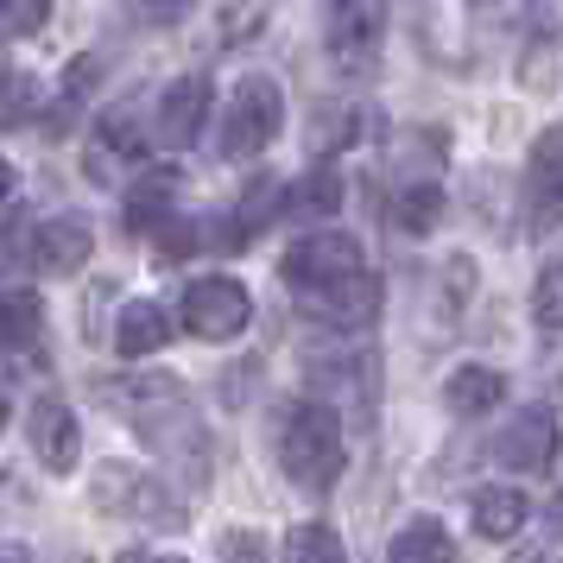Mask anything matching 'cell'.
Segmentation results:
<instances>
[{"mask_svg": "<svg viewBox=\"0 0 563 563\" xmlns=\"http://www.w3.org/2000/svg\"><path fill=\"white\" fill-rule=\"evenodd\" d=\"M279 462H285V475L305 487V494H330V487L342 482V462H349L335 411L317 406V399L291 411L285 431H279Z\"/></svg>", "mask_w": 563, "mask_h": 563, "instance_id": "6da1fadb", "label": "cell"}, {"mask_svg": "<svg viewBox=\"0 0 563 563\" xmlns=\"http://www.w3.org/2000/svg\"><path fill=\"white\" fill-rule=\"evenodd\" d=\"M285 128V96L273 77H247L234 89L229 121H222V153L229 158H254L260 146H273Z\"/></svg>", "mask_w": 563, "mask_h": 563, "instance_id": "7a4b0ae2", "label": "cell"}, {"mask_svg": "<svg viewBox=\"0 0 563 563\" xmlns=\"http://www.w3.org/2000/svg\"><path fill=\"white\" fill-rule=\"evenodd\" d=\"M279 273L305 298V291H323V285H342V279H355V273H367V254H361V241H349V234H305L285 254Z\"/></svg>", "mask_w": 563, "mask_h": 563, "instance_id": "3957f363", "label": "cell"}, {"mask_svg": "<svg viewBox=\"0 0 563 563\" xmlns=\"http://www.w3.org/2000/svg\"><path fill=\"white\" fill-rule=\"evenodd\" d=\"M254 323V298H247V285L234 279H197L184 291V330L203 335V342H229Z\"/></svg>", "mask_w": 563, "mask_h": 563, "instance_id": "277c9868", "label": "cell"}, {"mask_svg": "<svg viewBox=\"0 0 563 563\" xmlns=\"http://www.w3.org/2000/svg\"><path fill=\"white\" fill-rule=\"evenodd\" d=\"M494 456L507 462V468H519V475H544L558 462V418L544 406L512 411V424L494 437Z\"/></svg>", "mask_w": 563, "mask_h": 563, "instance_id": "5b68a950", "label": "cell"}, {"mask_svg": "<svg viewBox=\"0 0 563 563\" xmlns=\"http://www.w3.org/2000/svg\"><path fill=\"white\" fill-rule=\"evenodd\" d=\"M89 247H96V234H89L82 216H52V222H38L26 234L20 260H26L32 273H77L82 260H89Z\"/></svg>", "mask_w": 563, "mask_h": 563, "instance_id": "8992f818", "label": "cell"}, {"mask_svg": "<svg viewBox=\"0 0 563 563\" xmlns=\"http://www.w3.org/2000/svg\"><path fill=\"white\" fill-rule=\"evenodd\" d=\"M298 310H305V317H317V323H335V330L374 323V310H380V279H374V273H355V279H342V285L305 291V298H298Z\"/></svg>", "mask_w": 563, "mask_h": 563, "instance_id": "52a82bcc", "label": "cell"}, {"mask_svg": "<svg viewBox=\"0 0 563 563\" xmlns=\"http://www.w3.org/2000/svg\"><path fill=\"white\" fill-rule=\"evenodd\" d=\"M209 121V77H178L158 102V140L165 146H190Z\"/></svg>", "mask_w": 563, "mask_h": 563, "instance_id": "ba28073f", "label": "cell"}, {"mask_svg": "<svg viewBox=\"0 0 563 563\" xmlns=\"http://www.w3.org/2000/svg\"><path fill=\"white\" fill-rule=\"evenodd\" d=\"M32 450L45 456L52 475H70L77 468V418H70L64 399H38L32 406Z\"/></svg>", "mask_w": 563, "mask_h": 563, "instance_id": "9c48e42d", "label": "cell"}, {"mask_svg": "<svg viewBox=\"0 0 563 563\" xmlns=\"http://www.w3.org/2000/svg\"><path fill=\"white\" fill-rule=\"evenodd\" d=\"M468 512H475V532L494 538V544L519 538V532H526V519H532V507H526V494H519V487H475Z\"/></svg>", "mask_w": 563, "mask_h": 563, "instance_id": "30bf717a", "label": "cell"}, {"mask_svg": "<svg viewBox=\"0 0 563 563\" xmlns=\"http://www.w3.org/2000/svg\"><path fill=\"white\" fill-rule=\"evenodd\" d=\"M172 342V317L153 305V298H133L128 310H121V323H114V349L128 361H140V355H153V349H165Z\"/></svg>", "mask_w": 563, "mask_h": 563, "instance_id": "8fae6325", "label": "cell"}, {"mask_svg": "<svg viewBox=\"0 0 563 563\" xmlns=\"http://www.w3.org/2000/svg\"><path fill=\"white\" fill-rule=\"evenodd\" d=\"M374 0H330V45L342 64H355V57L374 52Z\"/></svg>", "mask_w": 563, "mask_h": 563, "instance_id": "7c38bea8", "label": "cell"}, {"mask_svg": "<svg viewBox=\"0 0 563 563\" xmlns=\"http://www.w3.org/2000/svg\"><path fill=\"white\" fill-rule=\"evenodd\" d=\"M38 330H45V305H38L32 291H7V298H0V355L32 349Z\"/></svg>", "mask_w": 563, "mask_h": 563, "instance_id": "4fadbf2b", "label": "cell"}, {"mask_svg": "<svg viewBox=\"0 0 563 563\" xmlns=\"http://www.w3.org/2000/svg\"><path fill=\"white\" fill-rule=\"evenodd\" d=\"M386 563H456V544H450V532L437 519H411L406 532L393 538Z\"/></svg>", "mask_w": 563, "mask_h": 563, "instance_id": "5bb4252c", "label": "cell"}, {"mask_svg": "<svg viewBox=\"0 0 563 563\" xmlns=\"http://www.w3.org/2000/svg\"><path fill=\"white\" fill-rule=\"evenodd\" d=\"M443 399H450V411L475 418V411H487L494 399H507V380H500L494 367H456L450 386H443Z\"/></svg>", "mask_w": 563, "mask_h": 563, "instance_id": "9a60e30c", "label": "cell"}, {"mask_svg": "<svg viewBox=\"0 0 563 563\" xmlns=\"http://www.w3.org/2000/svg\"><path fill=\"white\" fill-rule=\"evenodd\" d=\"M172 197H178V172H146L128 197V229H158L172 216Z\"/></svg>", "mask_w": 563, "mask_h": 563, "instance_id": "2e32d148", "label": "cell"}, {"mask_svg": "<svg viewBox=\"0 0 563 563\" xmlns=\"http://www.w3.org/2000/svg\"><path fill=\"white\" fill-rule=\"evenodd\" d=\"M532 197L544 209H563V128H544L532 146Z\"/></svg>", "mask_w": 563, "mask_h": 563, "instance_id": "e0dca14e", "label": "cell"}, {"mask_svg": "<svg viewBox=\"0 0 563 563\" xmlns=\"http://www.w3.org/2000/svg\"><path fill=\"white\" fill-rule=\"evenodd\" d=\"M285 209H291V216H305V222H310V216H335V209H342V172H335V165H317L310 178L291 184Z\"/></svg>", "mask_w": 563, "mask_h": 563, "instance_id": "ac0fdd59", "label": "cell"}, {"mask_svg": "<svg viewBox=\"0 0 563 563\" xmlns=\"http://www.w3.org/2000/svg\"><path fill=\"white\" fill-rule=\"evenodd\" d=\"M437 216H443V184L437 178H418V184H406V190L393 197V222H399L406 234H424Z\"/></svg>", "mask_w": 563, "mask_h": 563, "instance_id": "d6986e66", "label": "cell"}, {"mask_svg": "<svg viewBox=\"0 0 563 563\" xmlns=\"http://www.w3.org/2000/svg\"><path fill=\"white\" fill-rule=\"evenodd\" d=\"M96 146H102L108 158H140V153H146V140H140V114H133L128 102L108 108L102 128H96Z\"/></svg>", "mask_w": 563, "mask_h": 563, "instance_id": "ffe728a7", "label": "cell"}, {"mask_svg": "<svg viewBox=\"0 0 563 563\" xmlns=\"http://www.w3.org/2000/svg\"><path fill=\"white\" fill-rule=\"evenodd\" d=\"M285 563H349V551H342V538L330 526H298L285 538Z\"/></svg>", "mask_w": 563, "mask_h": 563, "instance_id": "44dd1931", "label": "cell"}, {"mask_svg": "<svg viewBox=\"0 0 563 563\" xmlns=\"http://www.w3.org/2000/svg\"><path fill=\"white\" fill-rule=\"evenodd\" d=\"M532 317L544 330H563V247L544 266H538V285H532Z\"/></svg>", "mask_w": 563, "mask_h": 563, "instance_id": "7402d4cb", "label": "cell"}, {"mask_svg": "<svg viewBox=\"0 0 563 563\" xmlns=\"http://www.w3.org/2000/svg\"><path fill=\"white\" fill-rule=\"evenodd\" d=\"M52 20V0H0V38H26Z\"/></svg>", "mask_w": 563, "mask_h": 563, "instance_id": "603a6c76", "label": "cell"}, {"mask_svg": "<svg viewBox=\"0 0 563 563\" xmlns=\"http://www.w3.org/2000/svg\"><path fill=\"white\" fill-rule=\"evenodd\" d=\"M266 13H273V0H229V7H222V38H229V45L254 38V32L266 26Z\"/></svg>", "mask_w": 563, "mask_h": 563, "instance_id": "cb8c5ba5", "label": "cell"}, {"mask_svg": "<svg viewBox=\"0 0 563 563\" xmlns=\"http://www.w3.org/2000/svg\"><path fill=\"white\" fill-rule=\"evenodd\" d=\"M222 563H266V538L260 532H229L222 538Z\"/></svg>", "mask_w": 563, "mask_h": 563, "instance_id": "d4e9b609", "label": "cell"}, {"mask_svg": "<svg viewBox=\"0 0 563 563\" xmlns=\"http://www.w3.org/2000/svg\"><path fill=\"white\" fill-rule=\"evenodd\" d=\"M507 563H563V538H538V544H519Z\"/></svg>", "mask_w": 563, "mask_h": 563, "instance_id": "484cf974", "label": "cell"}, {"mask_svg": "<svg viewBox=\"0 0 563 563\" xmlns=\"http://www.w3.org/2000/svg\"><path fill=\"white\" fill-rule=\"evenodd\" d=\"M190 13V0H133V20H178Z\"/></svg>", "mask_w": 563, "mask_h": 563, "instance_id": "4316f807", "label": "cell"}, {"mask_svg": "<svg viewBox=\"0 0 563 563\" xmlns=\"http://www.w3.org/2000/svg\"><path fill=\"white\" fill-rule=\"evenodd\" d=\"M121 563H178V558H153V551H121Z\"/></svg>", "mask_w": 563, "mask_h": 563, "instance_id": "83f0119b", "label": "cell"}, {"mask_svg": "<svg viewBox=\"0 0 563 563\" xmlns=\"http://www.w3.org/2000/svg\"><path fill=\"white\" fill-rule=\"evenodd\" d=\"M7 190H13V172H7V158H0V203H7Z\"/></svg>", "mask_w": 563, "mask_h": 563, "instance_id": "f1b7e54d", "label": "cell"}, {"mask_svg": "<svg viewBox=\"0 0 563 563\" xmlns=\"http://www.w3.org/2000/svg\"><path fill=\"white\" fill-rule=\"evenodd\" d=\"M551 526L563 532V487H558V500H551Z\"/></svg>", "mask_w": 563, "mask_h": 563, "instance_id": "f546056e", "label": "cell"}, {"mask_svg": "<svg viewBox=\"0 0 563 563\" xmlns=\"http://www.w3.org/2000/svg\"><path fill=\"white\" fill-rule=\"evenodd\" d=\"M0 563H26V558H20V551H0Z\"/></svg>", "mask_w": 563, "mask_h": 563, "instance_id": "4dcf8cb0", "label": "cell"}, {"mask_svg": "<svg viewBox=\"0 0 563 563\" xmlns=\"http://www.w3.org/2000/svg\"><path fill=\"white\" fill-rule=\"evenodd\" d=\"M0 431H7V393H0Z\"/></svg>", "mask_w": 563, "mask_h": 563, "instance_id": "1f68e13d", "label": "cell"}, {"mask_svg": "<svg viewBox=\"0 0 563 563\" xmlns=\"http://www.w3.org/2000/svg\"><path fill=\"white\" fill-rule=\"evenodd\" d=\"M0 89H7V64H0Z\"/></svg>", "mask_w": 563, "mask_h": 563, "instance_id": "d6a6232c", "label": "cell"}]
</instances>
